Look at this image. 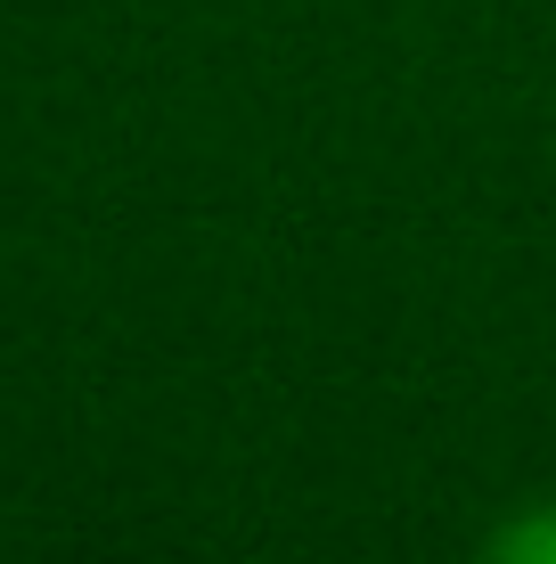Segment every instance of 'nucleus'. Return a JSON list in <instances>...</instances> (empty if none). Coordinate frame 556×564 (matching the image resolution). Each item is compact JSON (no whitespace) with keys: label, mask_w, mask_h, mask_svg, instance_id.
<instances>
[{"label":"nucleus","mask_w":556,"mask_h":564,"mask_svg":"<svg viewBox=\"0 0 556 564\" xmlns=\"http://www.w3.org/2000/svg\"><path fill=\"white\" fill-rule=\"evenodd\" d=\"M483 564H556V508H524L491 532Z\"/></svg>","instance_id":"nucleus-1"}]
</instances>
